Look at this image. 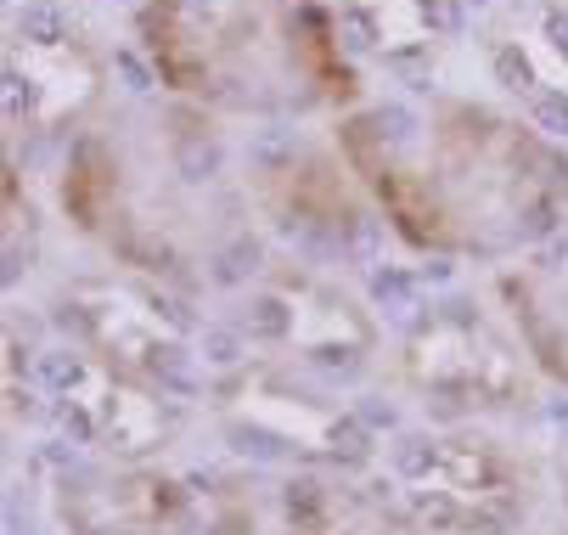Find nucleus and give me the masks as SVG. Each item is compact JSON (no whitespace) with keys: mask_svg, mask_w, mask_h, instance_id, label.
<instances>
[{"mask_svg":"<svg viewBox=\"0 0 568 535\" xmlns=\"http://www.w3.org/2000/svg\"><path fill=\"white\" fill-rule=\"evenodd\" d=\"M338 152L372 209L423 254L513 260L568 220V147L473 97L361 108L338 124Z\"/></svg>","mask_w":568,"mask_h":535,"instance_id":"f257e3e1","label":"nucleus"},{"mask_svg":"<svg viewBox=\"0 0 568 535\" xmlns=\"http://www.w3.org/2000/svg\"><path fill=\"white\" fill-rule=\"evenodd\" d=\"M62 214L135 276L192 282L231 260L260 220L209 113H141L79 135L62 164Z\"/></svg>","mask_w":568,"mask_h":535,"instance_id":"f03ea898","label":"nucleus"},{"mask_svg":"<svg viewBox=\"0 0 568 535\" xmlns=\"http://www.w3.org/2000/svg\"><path fill=\"white\" fill-rule=\"evenodd\" d=\"M135 34L158 80L203 113L293 119L355 97L333 0H141Z\"/></svg>","mask_w":568,"mask_h":535,"instance_id":"7ed1b4c3","label":"nucleus"},{"mask_svg":"<svg viewBox=\"0 0 568 535\" xmlns=\"http://www.w3.org/2000/svg\"><path fill=\"white\" fill-rule=\"evenodd\" d=\"M394 507L417 535H513L529 513V480L478 428L405 440L388 463Z\"/></svg>","mask_w":568,"mask_h":535,"instance_id":"20e7f679","label":"nucleus"},{"mask_svg":"<svg viewBox=\"0 0 568 535\" xmlns=\"http://www.w3.org/2000/svg\"><path fill=\"white\" fill-rule=\"evenodd\" d=\"M399 372L445 417H496L535 401V361L518 333H507L478 304H428V316L399 344Z\"/></svg>","mask_w":568,"mask_h":535,"instance_id":"39448f33","label":"nucleus"},{"mask_svg":"<svg viewBox=\"0 0 568 535\" xmlns=\"http://www.w3.org/2000/svg\"><path fill=\"white\" fill-rule=\"evenodd\" d=\"M242 333L287 372H333L355 377L377 355L372 311L333 276L304 265H271L242 293Z\"/></svg>","mask_w":568,"mask_h":535,"instance_id":"423d86ee","label":"nucleus"},{"mask_svg":"<svg viewBox=\"0 0 568 535\" xmlns=\"http://www.w3.org/2000/svg\"><path fill=\"white\" fill-rule=\"evenodd\" d=\"M57 322L68 327L73 350H85L119 372L170 390L192 366V322L146 276H79L57 299Z\"/></svg>","mask_w":568,"mask_h":535,"instance_id":"0eeeda50","label":"nucleus"},{"mask_svg":"<svg viewBox=\"0 0 568 535\" xmlns=\"http://www.w3.org/2000/svg\"><path fill=\"white\" fill-rule=\"evenodd\" d=\"M214 535H417L399 507L327 474L220 480L209 491Z\"/></svg>","mask_w":568,"mask_h":535,"instance_id":"6e6552de","label":"nucleus"},{"mask_svg":"<svg viewBox=\"0 0 568 535\" xmlns=\"http://www.w3.org/2000/svg\"><path fill=\"white\" fill-rule=\"evenodd\" d=\"M220 423L242 440H265L271 451H293L315 468L333 463H361V428L344 406H333L327 395L304 390V377L276 366V361H254L242 366L236 377H225L220 395Z\"/></svg>","mask_w":568,"mask_h":535,"instance_id":"1a4fd4ad","label":"nucleus"},{"mask_svg":"<svg viewBox=\"0 0 568 535\" xmlns=\"http://www.w3.org/2000/svg\"><path fill=\"white\" fill-rule=\"evenodd\" d=\"M57 401L68 423L85 434L97 451L119 463H146L152 451H164L181 428V406L170 390L146 384L135 372H119L85 350H62L57 361Z\"/></svg>","mask_w":568,"mask_h":535,"instance_id":"9d476101","label":"nucleus"},{"mask_svg":"<svg viewBox=\"0 0 568 535\" xmlns=\"http://www.w3.org/2000/svg\"><path fill=\"white\" fill-rule=\"evenodd\" d=\"M349 62L399 85H428L462 46V0H333Z\"/></svg>","mask_w":568,"mask_h":535,"instance_id":"9b49d317","label":"nucleus"},{"mask_svg":"<svg viewBox=\"0 0 568 535\" xmlns=\"http://www.w3.org/2000/svg\"><path fill=\"white\" fill-rule=\"evenodd\" d=\"M484 51L518 113L535 119L546 135H568V7L518 0L490 23Z\"/></svg>","mask_w":568,"mask_h":535,"instance_id":"f8f14e48","label":"nucleus"},{"mask_svg":"<svg viewBox=\"0 0 568 535\" xmlns=\"http://www.w3.org/2000/svg\"><path fill=\"white\" fill-rule=\"evenodd\" d=\"M254 209L276 225H293L304 238H344L366 220L372 198L344 164L338 141L333 147H293L282 159L248 170Z\"/></svg>","mask_w":568,"mask_h":535,"instance_id":"ddd939ff","label":"nucleus"},{"mask_svg":"<svg viewBox=\"0 0 568 535\" xmlns=\"http://www.w3.org/2000/svg\"><path fill=\"white\" fill-rule=\"evenodd\" d=\"M108 85V62L79 34H18L7 46V108L18 130H68Z\"/></svg>","mask_w":568,"mask_h":535,"instance_id":"4468645a","label":"nucleus"},{"mask_svg":"<svg viewBox=\"0 0 568 535\" xmlns=\"http://www.w3.org/2000/svg\"><path fill=\"white\" fill-rule=\"evenodd\" d=\"M186 513L192 502L175 480H158L135 463L85 474L62 491V518L73 535H181Z\"/></svg>","mask_w":568,"mask_h":535,"instance_id":"2eb2a0df","label":"nucleus"},{"mask_svg":"<svg viewBox=\"0 0 568 535\" xmlns=\"http://www.w3.org/2000/svg\"><path fill=\"white\" fill-rule=\"evenodd\" d=\"M513 333L524 339L529 361L568 384V260L551 265H513L496 276Z\"/></svg>","mask_w":568,"mask_h":535,"instance_id":"dca6fc26","label":"nucleus"}]
</instances>
